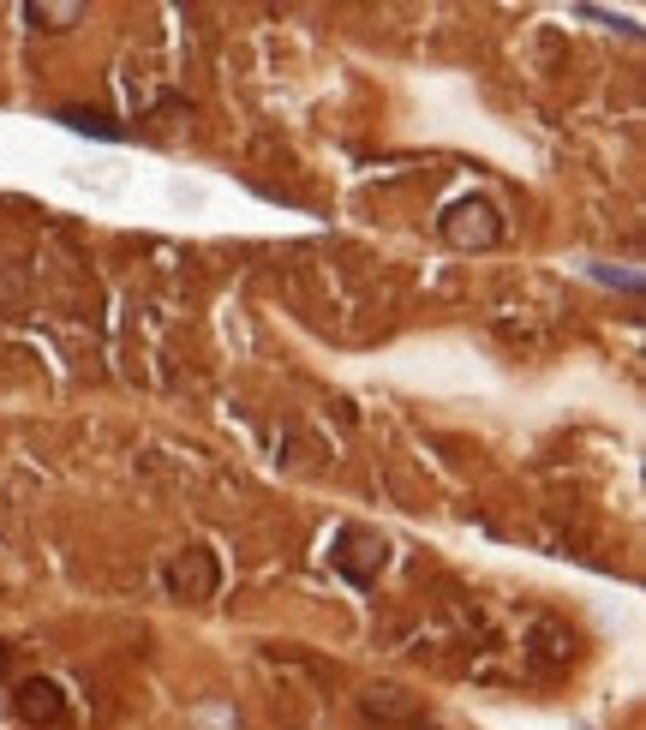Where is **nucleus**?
<instances>
[{"label":"nucleus","mask_w":646,"mask_h":730,"mask_svg":"<svg viewBox=\"0 0 646 730\" xmlns=\"http://www.w3.org/2000/svg\"><path fill=\"white\" fill-rule=\"evenodd\" d=\"M593 282L623 288V294H640V270H605V264H593Z\"/></svg>","instance_id":"obj_8"},{"label":"nucleus","mask_w":646,"mask_h":730,"mask_svg":"<svg viewBox=\"0 0 646 730\" xmlns=\"http://www.w3.org/2000/svg\"><path fill=\"white\" fill-rule=\"evenodd\" d=\"M168 587L186 593V598H210V593H216V563H210V551H186V557L168 569Z\"/></svg>","instance_id":"obj_5"},{"label":"nucleus","mask_w":646,"mask_h":730,"mask_svg":"<svg viewBox=\"0 0 646 730\" xmlns=\"http://www.w3.org/2000/svg\"><path fill=\"white\" fill-rule=\"evenodd\" d=\"M24 19H31L37 31H72V24L84 19V7H79V0H49V7L31 0V7H24Z\"/></svg>","instance_id":"obj_7"},{"label":"nucleus","mask_w":646,"mask_h":730,"mask_svg":"<svg viewBox=\"0 0 646 730\" xmlns=\"http://www.w3.org/2000/svg\"><path fill=\"white\" fill-rule=\"evenodd\" d=\"M54 121L72 126V133H84V138H102V144H121V138H126L121 126H114L108 114H96V108H61Z\"/></svg>","instance_id":"obj_6"},{"label":"nucleus","mask_w":646,"mask_h":730,"mask_svg":"<svg viewBox=\"0 0 646 730\" xmlns=\"http://www.w3.org/2000/svg\"><path fill=\"white\" fill-rule=\"evenodd\" d=\"M444 240L455 252H491L503 240V216H497L491 198H455L444 210Z\"/></svg>","instance_id":"obj_1"},{"label":"nucleus","mask_w":646,"mask_h":730,"mask_svg":"<svg viewBox=\"0 0 646 730\" xmlns=\"http://www.w3.org/2000/svg\"><path fill=\"white\" fill-rule=\"evenodd\" d=\"M330 563L342 569L354 587H372V581L384 575V563H389V545H384V533H372V528H342L335 545H330Z\"/></svg>","instance_id":"obj_2"},{"label":"nucleus","mask_w":646,"mask_h":730,"mask_svg":"<svg viewBox=\"0 0 646 730\" xmlns=\"http://www.w3.org/2000/svg\"><path fill=\"white\" fill-rule=\"evenodd\" d=\"M360 712H365V719H377V724H419L425 719L419 695L395 689V682H372V689L360 695Z\"/></svg>","instance_id":"obj_3"},{"label":"nucleus","mask_w":646,"mask_h":730,"mask_svg":"<svg viewBox=\"0 0 646 730\" xmlns=\"http://www.w3.org/2000/svg\"><path fill=\"white\" fill-rule=\"evenodd\" d=\"M19 712H24V724H66V695H61V682H49V677H31V682H19Z\"/></svg>","instance_id":"obj_4"}]
</instances>
